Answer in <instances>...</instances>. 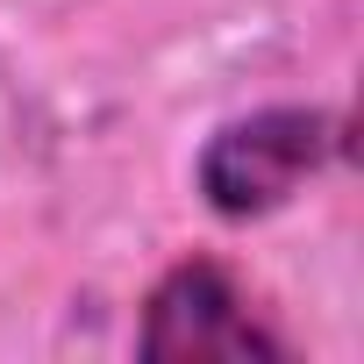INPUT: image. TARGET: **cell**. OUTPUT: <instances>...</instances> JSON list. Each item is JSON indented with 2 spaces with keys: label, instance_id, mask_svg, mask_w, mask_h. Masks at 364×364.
Returning a JSON list of instances; mask_svg holds the SVG:
<instances>
[{
  "label": "cell",
  "instance_id": "1",
  "mask_svg": "<svg viewBox=\"0 0 364 364\" xmlns=\"http://www.w3.org/2000/svg\"><path fill=\"white\" fill-rule=\"evenodd\" d=\"M336 122L321 107H264L229 122L208 150H200V193L222 222H257L272 208H286L307 178L328 164L336 150Z\"/></svg>",
  "mask_w": 364,
  "mask_h": 364
},
{
  "label": "cell",
  "instance_id": "2",
  "mask_svg": "<svg viewBox=\"0 0 364 364\" xmlns=\"http://www.w3.org/2000/svg\"><path fill=\"white\" fill-rule=\"evenodd\" d=\"M143 357H157V364H257V357H286V336L250 307V293L222 264L186 257L143 300Z\"/></svg>",
  "mask_w": 364,
  "mask_h": 364
}]
</instances>
